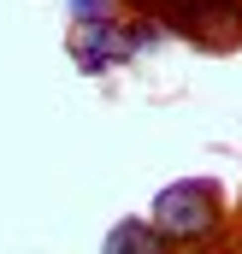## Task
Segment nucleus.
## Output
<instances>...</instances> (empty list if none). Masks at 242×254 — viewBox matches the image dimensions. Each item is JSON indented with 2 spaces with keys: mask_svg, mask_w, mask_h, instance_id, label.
<instances>
[{
  "mask_svg": "<svg viewBox=\"0 0 242 254\" xmlns=\"http://www.w3.org/2000/svg\"><path fill=\"white\" fill-rule=\"evenodd\" d=\"M124 54L130 48L113 36V24H101V18H83L77 24V65L83 71H107V60H124Z\"/></svg>",
  "mask_w": 242,
  "mask_h": 254,
  "instance_id": "f03ea898",
  "label": "nucleus"
},
{
  "mask_svg": "<svg viewBox=\"0 0 242 254\" xmlns=\"http://www.w3.org/2000/svg\"><path fill=\"white\" fill-rule=\"evenodd\" d=\"M154 225H160V237H201L213 225V190L207 184H172V190H160Z\"/></svg>",
  "mask_w": 242,
  "mask_h": 254,
  "instance_id": "f257e3e1",
  "label": "nucleus"
},
{
  "mask_svg": "<svg viewBox=\"0 0 242 254\" xmlns=\"http://www.w3.org/2000/svg\"><path fill=\"white\" fill-rule=\"evenodd\" d=\"M107 243H113V249H160V225H154V231H142V225H119Z\"/></svg>",
  "mask_w": 242,
  "mask_h": 254,
  "instance_id": "7ed1b4c3",
  "label": "nucleus"
}]
</instances>
